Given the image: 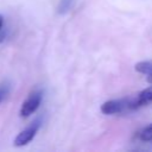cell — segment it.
Wrapping results in <instances>:
<instances>
[{
    "label": "cell",
    "instance_id": "8",
    "mask_svg": "<svg viewBox=\"0 0 152 152\" xmlns=\"http://www.w3.org/2000/svg\"><path fill=\"white\" fill-rule=\"evenodd\" d=\"M10 93V83L8 82H4L0 84V103L2 102V100L7 96V94Z\"/></svg>",
    "mask_w": 152,
    "mask_h": 152
},
{
    "label": "cell",
    "instance_id": "5",
    "mask_svg": "<svg viewBox=\"0 0 152 152\" xmlns=\"http://www.w3.org/2000/svg\"><path fill=\"white\" fill-rule=\"evenodd\" d=\"M135 71H138L139 74H144V75H150L152 74V62L150 61H141L138 62L134 66Z\"/></svg>",
    "mask_w": 152,
    "mask_h": 152
},
{
    "label": "cell",
    "instance_id": "7",
    "mask_svg": "<svg viewBox=\"0 0 152 152\" xmlns=\"http://www.w3.org/2000/svg\"><path fill=\"white\" fill-rule=\"evenodd\" d=\"M72 2H74V0H61L59 5H58V12L59 13H65L66 11H69Z\"/></svg>",
    "mask_w": 152,
    "mask_h": 152
},
{
    "label": "cell",
    "instance_id": "1",
    "mask_svg": "<svg viewBox=\"0 0 152 152\" xmlns=\"http://www.w3.org/2000/svg\"><path fill=\"white\" fill-rule=\"evenodd\" d=\"M137 108H138V106L135 103L134 97L108 100L101 104V112L106 115H115V114H120V113H126L129 110H134Z\"/></svg>",
    "mask_w": 152,
    "mask_h": 152
},
{
    "label": "cell",
    "instance_id": "6",
    "mask_svg": "<svg viewBox=\"0 0 152 152\" xmlns=\"http://www.w3.org/2000/svg\"><path fill=\"white\" fill-rule=\"evenodd\" d=\"M138 137L142 141H152V124L145 126L139 133Z\"/></svg>",
    "mask_w": 152,
    "mask_h": 152
},
{
    "label": "cell",
    "instance_id": "4",
    "mask_svg": "<svg viewBox=\"0 0 152 152\" xmlns=\"http://www.w3.org/2000/svg\"><path fill=\"white\" fill-rule=\"evenodd\" d=\"M134 99H135V103H137L138 108L141 106H146L148 103H152V86L141 90Z\"/></svg>",
    "mask_w": 152,
    "mask_h": 152
},
{
    "label": "cell",
    "instance_id": "2",
    "mask_svg": "<svg viewBox=\"0 0 152 152\" xmlns=\"http://www.w3.org/2000/svg\"><path fill=\"white\" fill-rule=\"evenodd\" d=\"M42 100H43V91L42 90L32 91L26 97V100L23 102V104L20 107V112H19L20 116L21 118H27L31 114H33L38 109V107L40 106Z\"/></svg>",
    "mask_w": 152,
    "mask_h": 152
},
{
    "label": "cell",
    "instance_id": "3",
    "mask_svg": "<svg viewBox=\"0 0 152 152\" xmlns=\"http://www.w3.org/2000/svg\"><path fill=\"white\" fill-rule=\"evenodd\" d=\"M39 127H40V120L37 119L36 121H33L28 127H26L24 131H21V132L15 137V139H14V145L18 146V147L27 145V144L34 138V135L37 134Z\"/></svg>",
    "mask_w": 152,
    "mask_h": 152
},
{
    "label": "cell",
    "instance_id": "9",
    "mask_svg": "<svg viewBox=\"0 0 152 152\" xmlns=\"http://www.w3.org/2000/svg\"><path fill=\"white\" fill-rule=\"evenodd\" d=\"M2 26H4V17L0 14V30L2 28Z\"/></svg>",
    "mask_w": 152,
    "mask_h": 152
},
{
    "label": "cell",
    "instance_id": "10",
    "mask_svg": "<svg viewBox=\"0 0 152 152\" xmlns=\"http://www.w3.org/2000/svg\"><path fill=\"white\" fill-rule=\"evenodd\" d=\"M147 82L152 84V74H150V75H147Z\"/></svg>",
    "mask_w": 152,
    "mask_h": 152
}]
</instances>
